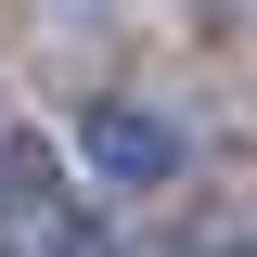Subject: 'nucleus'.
<instances>
[{
	"instance_id": "nucleus-1",
	"label": "nucleus",
	"mask_w": 257,
	"mask_h": 257,
	"mask_svg": "<svg viewBox=\"0 0 257 257\" xmlns=\"http://www.w3.org/2000/svg\"><path fill=\"white\" fill-rule=\"evenodd\" d=\"M77 155H90L103 193H180L193 180V128L167 116V103H142V90H103L90 116H77Z\"/></svg>"
},
{
	"instance_id": "nucleus-2",
	"label": "nucleus",
	"mask_w": 257,
	"mask_h": 257,
	"mask_svg": "<svg viewBox=\"0 0 257 257\" xmlns=\"http://www.w3.org/2000/svg\"><path fill=\"white\" fill-rule=\"evenodd\" d=\"M116 219L103 193H39V206H0V257H103Z\"/></svg>"
},
{
	"instance_id": "nucleus-3",
	"label": "nucleus",
	"mask_w": 257,
	"mask_h": 257,
	"mask_svg": "<svg viewBox=\"0 0 257 257\" xmlns=\"http://www.w3.org/2000/svg\"><path fill=\"white\" fill-rule=\"evenodd\" d=\"M103 257H142V244H128V231H116V244H103Z\"/></svg>"
}]
</instances>
